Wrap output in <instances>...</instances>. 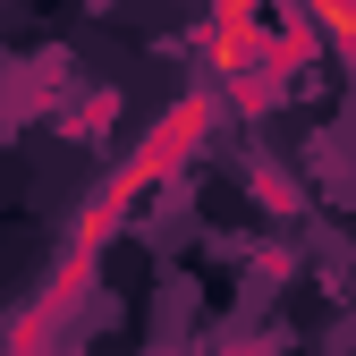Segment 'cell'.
Listing matches in <instances>:
<instances>
[{
    "instance_id": "2",
    "label": "cell",
    "mask_w": 356,
    "mask_h": 356,
    "mask_svg": "<svg viewBox=\"0 0 356 356\" xmlns=\"http://www.w3.org/2000/svg\"><path fill=\"white\" fill-rule=\"evenodd\" d=\"M246 187H254V204H272V212H297V204H305V195L289 187L280 161H246Z\"/></svg>"
},
{
    "instance_id": "4",
    "label": "cell",
    "mask_w": 356,
    "mask_h": 356,
    "mask_svg": "<svg viewBox=\"0 0 356 356\" xmlns=\"http://www.w3.org/2000/svg\"><path fill=\"white\" fill-rule=\"evenodd\" d=\"M220 356H272V339H229Z\"/></svg>"
},
{
    "instance_id": "5",
    "label": "cell",
    "mask_w": 356,
    "mask_h": 356,
    "mask_svg": "<svg viewBox=\"0 0 356 356\" xmlns=\"http://www.w3.org/2000/svg\"><path fill=\"white\" fill-rule=\"evenodd\" d=\"M348 60H356V51H348Z\"/></svg>"
},
{
    "instance_id": "1",
    "label": "cell",
    "mask_w": 356,
    "mask_h": 356,
    "mask_svg": "<svg viewBox=\"0 0 356 356\" xmlns=\"http://www.w3.org/2000/svg\"><path fill=\"white\" fill-rule=\"evenodd\" d=\"M212 119H220V102H212V94H178V102H170V111H161V119L145 127V145L127 153V161H119V170L102 178L94 195H85V212H76V220H85V229H102V238H111L119 220L136 212V195H153L161 178H178V170H187V161L204 153Z\"/></svg>"
},
{
    "instance_id": "3",
    "label": "cell",
    "mask_w": 356,
    "mask_h": 356,
    "mask_svg": "<svg viewBox=\"0 0 356 356\" xmlns=\"http://www.w3.org/2000/svg\"><path fill=\"white\" fill-rule=\"evenodd\" d=\"M111 119H119V94H85L76 102V136H102Z\"/></svg>"
}]
</instances>
